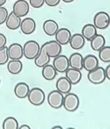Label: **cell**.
<instances>
[{"label": "cell", "instance_id": "1", "mask_svg": "<svg viewBox=\"0 0 110 129\" xmlns=\"http://www.w3.org/2000/svg\"><path fill=\"white\" fill-rule=\"evenodd\" d=\"M40 50H41V48L37 41H28L24 44L23 54L27 59L33 60L38 55Z\"/></svg>", "mask_w": 110, "mask_h": 129}, {"label": "cell", "instance_id": "2", "mask_svg": "<svg viewBox=\"0 0 110 129\" xmlns=\"http://www.w3.org/2000/svg\"><path fill=\"white\" fill-rule=\"evenodd\" d=\"M27 99L33 105L39 106V105H42L45 101V93L41 89L33 88L32 90H29Z\"/></svg>", "mask_w": 110, "mask_h": 129}, {"label": "cell", "instance_id": "3", "mask_svg": "<svg viewBox=\"0 0 110 129\" xmlns=\"http://www.w3.org/2000/svg\"><path fill=\"white\" fill-rule=\"evenodd\" d=\"M63 105L66 111H68L70 112H73L79 106V99L75 93L69 92L63 98Z\"/></svg>", "mask_w": 110, "mask_h": 129}, {"label": "cell", "instance_id": "4", "mask_svg": "<svg viewBox=\"0 0 110 129\" xmlns=\"http://www.w3.org/2000/svg\"><path fill=\"white\" fill-rule=\"evenodd\" d=\"M87 77L88 80L93 84H100V83H104V81L106 80L105 69L98 66L96 69L89 71Z\"/></svg>", "mask_w": 110, "mask_h": 129}, {"label": "cell", "instance_id": "5", "mask_svg": "<svg viewBox=\"0 0 110 129\" xmlns=\"http://www.w3.org/2000/svg\"><path fill=\"white\" fill-rule=\"evenodd\" d=\"M63 95L59 90H52L48 95V103L52 108L59 109L63 106Z\"/></svg>", "mask_w": 110, "mask_h": 129}, {"label": "cell", "instance_id": "6", "mask_svg": "<svg viewBox=\"0 0 110 129\" xmlns=\"http://www.w3.org/2000/svg\"><path fill=\"white\" fill-rule=\"evenodd\" d=\"M109 15L105 12H99L93 18V26L98 29H106L109 26Z\"/></svg>", "mask_w": 110, "mask_h": 129}, {"label": "cell", "instance_id": "7", "mask_svg": "<svg viewBox=\"0 0 110 129\" xmlns=\"http://www.w3.org/2000/svg\"><path fill=\"white\" fill-rule=\"evenodd\" d=\"M53 66L56 69V72L64 73L70 67L69 59H68L67 56L63 55V54H59V55H57L56 57L54 58Z\"/></svg>", "mask_w": 110, "mask_h": 129}, {"label": "cell", "instance_id": "8", "mask_svg": "<svg viewBox=\"0 0 110 129\" xmlns=\"http://www.w3.org/2000/svg\"><path fill=\"white\" fill-rule=\"evenodd\" d=\"M46 51L49 57H56L57 55L61 54L62 52V45L59 44L56 41H50L48 42L44 43Z\"/></svg>", "mask_w": 110, "mask_h": 129}, {"label": "cell", "instance_id": "9", "mask_svg": "<svg viewBox=\"0 0 110 129\" xmlns=\"http://www.w3.org/2000/svg\"><path fill=\"white\" fill-rule=\"evenodd\" d=\"M12 12L19 17H24L29 12V4L26 0H17L13 5Z\"/></svg>", "mask_w": 110, "mask_h": 129}, {"label": "cell", "instance_id": "10", "mask_svg": "<svg viewBox=\"0 0 110 129\" xmlns=\"http://www.w3.org/2000/svg\"><path fill=\"white\" fill-rule=\"evenodd\" d=\"M8 54L11 60H20L23 57V47L19 43H12L8 48Z\"/></svg>", "mask_w": 110, "mask_h": 129}, {"label": "cell", "instance_id": "11", "mask_svg": "<svg viewBox=\"0 0 110 129\" xmlns=\"http://www.w3.org/2000/svg\"><path fill=\"white\" fill-rule=\"evenodd\" d=\"M56 41L61 45H66L69 43L71 37V31L67 28H58L56 34Z\"/></svg>", "mask_w": 110, "mask_h": 129}, {"label": "cell", "instance_id": "12", "mask_svg": "<svg viewBox=\"0 0 110 129\" xmlns=\"http://www.w3.org/2000/svg\"><path fill=\"white\" fill-rule=\"evenodd\" d=\"M20 29L21 32L26 35H29V34H33L35 30L36 24L35 21L31 18H26L23 20H21L20 24Z\"/></svg>", "mask_w": 110, "mask_h": 129}, {"label": "cell", "instance_id": "13", "mask_svg": "<svg viewBox=\"0 0 110 129\" xmlns=\"http://www.w3.org/2000/svg\"><path fill=\"white\" fill-rule=\"evenodd\" d=\"M49 60H50V57H49L47 51H46L45 46L42 45V47L41 48V50H40V53L34 58V63H35V65L37 67L42 68L45 65L49 64Z\"/></svg>", "mask_w": 110, "mask_h": 129}, {"label": "cell", "instance_id": "14", "mask_svg": "<svg viewBox=\"0 0 110 129\" xmlns=\"http://www.w3.org/2000/svg\"><path fill=\"white\" fill-rule=\"evenodd\" d=\"M99 66V60L93 54H88L83 57V68L88 72L96 69Z\"/></svg>", "mask_w": 110, "mask_h": 129}, {"label": "cell", "instance_id": "15", "mask_svg": "<svg viewBox=\"0 0 110 129\" xmlns=\"http://www.w3.org/2000/svg\"><path fill=\"white\" fill-rule=\"evenodd\" d=\"M69 64L72 69L82 70L83 69V56L79 53H73L69 58Z\"/></svg>", "mask_w": 110, "mask_h": 129}, {"label": "cell", "instance_id": "16", "mask_svg": "<svg viewBox=\"0 0 110 129\" xmlns=\"http://www.w3.org/2000/svg\"><path fill=\"white\" fill-rule=\"evenodd\" d=\"M69 43L73 49L78 50V49H81V48L85 46V38L83 37L82 34H73V35H71Z\"/></svg>", "mask_w": 110, "mask_h": 129}, {"label": "cell", "instance_id": "17", "mask_svg": "<svg viewBox=\"0 0 110 129\" xmlns=\"http://www.w3.org/2000/svg\"><path fill=\"white\" fill-rule=\"evenodd\" d=\"M6 26L8 27L10 30H16L20 26L21 24V19L20 17L17 16L16 14H14L13 12H12L10 14H8V17L5 21Z\"/></svg>", "mask_w": 110, "mask_h": 129}, {"label": "cell", "instance_id": "18", "mask_svg": "<svg viewBox=\"0 0 110 129\" xmlns=\"http://www.w3.org/2000/svg\"><path fill=\"white\" fill-rule=\"evenodd\" d=\"M66 77L68 78L71 84H78L82 79V73L81 70H75V69H68L65 71Z\"/></svg>", "mask_w": 110, "mask_h": 129}, {"label": "cell", "instance_id": "19", "mask_svg": "<svg viewBox=\"0 0 110 129\" xmlns=\"http://www.w3.org/2000/svg\"><path fill=\"white\" fill-rule=\"evenodd\" d=\"M71 83L66 77H60L56 81V89L63 94H67L71 90Z\"/></svg>", "mask_w": 110, "mask_h": 129}, {"label": "cell", "instance_id": "20", "mask_svg": "<svg viewBox=\"0 0 110 129\" xmlns=\"http://www.w3.org/2000/svg\"><path fill=\"white\" fill-rule=\"evenodd\" d=\"M29 86L27 83H18L16 84L15 88H14V93H15L16 97L19 99H26L29 93Z\"/></svg>", "mask_w": 110, "mask_h": 129}, {"label": "cell", "instance_id": "21", "mask_svg": "<svg viewBox=\"0 0 110 129\" xmlns=\"http://www.w3.org/2000/svg\"><path fill=\"white\" fill-rule=\"evenodd\" d=\"M58 28L59 27H58L57 23L53 19H48L43 23V31L49 36L55 35Z\"/></svg>", "mask_w": 110, "mask_h": 129}, {"label": "cell", "instance_id": "22", "mask_svg": "<svg viewBox=\"0 0 110 129\" xmlns=\"http://www.w3.org/2000/svg\"><path fill=\"white\" fill-rule=\"evenodd\" d=\"M91 47L94 51H99L106 44V40L101 34H96L93 39L91 40Z\"/></svg>", "mask_w": 110, "mask_h": 129}, {"label": "cell", "instance_id": "23", "mask_svg": "<svg viewBox=\"0 0 110 129\" xmlns=\"http://www.w3.org/2000/svg\"><path fill=\"white\" fill-rule=\"evenodd\" d=\"M82 35L85 38V40L91 41L93 37L97 34V28L93 25L87 24L82 28Z\"/></svg>", "mask_w": 110, "mask_h": 129}, {"label": "cell", "instance_id": "24", "mask_svg": "<svg viewBox=\"0 0 110 129\" xmlns=\"http://www.w3.org/2000/svg\"><path fill=\"white\" fill-rule=\"evenodd\" d=\"M22 68H23V65L19 60H11L7 64L8 71L12 75H17L20 73Z\"/></svg>", "mask_w": 110, "mask_h": 129}, {"label": "cell", "instance_id": "25", "mask_svg": "<svg viewBox=\"0 0 110 129\" xmlns=\"http://www.w3.org/2000/svg\"><path fill=\"white\" fill-rule=\"evenodd\" d=\"M42 77L45 78L46 80H53L56 76V70L54 68V66L51 64H47L44 67H42Z\"/></svg>", "mask_w": 110, "mask_h": 129}, {"label": "cell", "instance_id": "26", "mask_svg": "<svg viewBox=\"0 0 110 129\" xmlns=\"http://www.w3.org/2000/svg\"><path fill=\"white\" fill-rule=\"evenodd\" d=\"M4 129H19V123L13 117H7L3 122Z\"/></svg>", "mask_w": 110, "mask_h": 129}, {"label": "cell", "instance_id": "27", "mask_svg": "<svg viewBox=\"0 0 110 129\" xmlns=\"http://www.w3.org/2000/svg\"><path fill=\"white\" fill-rule=\"evenodd\" d=\"M99 57L103 62H110V47L104 46L102 48L99 50Z\"/></svg>", "mask_w": 110, "mask_h": 129}, {"label": "cell", "instance_id": "28", "mask_svg": "<svg viewBox=\"0 0 110 129\" xmlns=\"http://www.w3.org/2000/svg\"><path fill=\"white\" fill-rule=\"evenodd\" d=\"M9 60V54H8V48L4 47L0 48V65H4L7 63Z\"/></svg>", "mask_w": 110, "mask_h": 129}, {"label": "cell", "instance_id": "29", "mask_svg": "<svg viewBox=\"0 0 110 129\" xmlns=\"http://www.w3.org/2000/svg\"><path fill=\"white\" fill-rule=\"evenodd\" d=\"M8 14V11H7L6 8L0 6V25L4 24L6 21Z\"/></svg>", "mask_w": 110, "mask_h": 129}, {"label": "cell", "instance_id": "30", "mask_svg": "<svg viewBox=\"0 0 110 129\" xmlns=\"http://www.w3.org/2000/svg\"><path fill=\"white\" fill-rule=\"evenodd\" d=\"M44 0H29V4L34 8H40L44 5Z\"/></svg>", "mask_w": 110, "mask_h": 129}, {"label": "cell", "instance_id": "31", "mask_svg": "<svg viewBox=\"0 0 110 129\" xmlns=\"http://www.w3.org/2000/svg\"><path fill=\"white\" fill-rule=\"evenodd\" d=\"M61 0H44L45 4L49 7H55L57 5H59Z\"/></svg>", "mask_w": 110, "mask_h": 129}, {"label": "cell", "instance_id": "32", "mask_svg": "<svg viewBox=\"0 0 110 129\" xmlns=\"http://www.w3.org/2000/svg\"><path fill=\"white\" fill-rule=\"evenodd\" d=\"M6 44V37L3 34H0V48L5 47Z\"/></svg>", "mask_w": 110, "mask_h": 129}, {"label": "cell", "instance_id": "33", "mask_svg": "<svg viewBox=\"0 0 110 129\" xmlns=\"http://www.w3.org/2000/svg\"><path fill=\"white\" fill-rule=\"evenodd\" d=\"M105 74H106V78L110 80V65H108V66L105 69Z\"/></svg>", "mask_w": 110, "mask_h": 129}, {"label": "cell", "instance_id": "34", "mask_svg": "<svg viewBox=\"0 0 110 129\" xmlns=\"http://www.w3.org/2000/svg\"><path fill=\"white\" fill-rule=\"evenodd\" d=\"M19 129H30V126H28L27 125H22L21 126L19 127Z\"/></svg>", "mask_w": 110, "mask_h": 129}, {"label": "cell", "instance_id": "35", "mask_svg": "<svg viewBox=\"0 0 110 129\" xmlns=\"http://www.w3.org/2000/svg\"><path fill=\"white\" fill-rule=\"evenodd\" d=\"M5 2H6V0H0V6H3L5 4Z\"/></svg>", "mask_w": 110, "mask_h": 129}, {"label": "cell", "instance_id": "36", "mask_svg": "<svg viewBox=\"0 0 110 129\" xmlns=\"http://www.w3.org/2000/svg\"><path fill=\"white\" fill-rule=\"evenodd\" d=\"M62 1H63L64 3H71V2H73L74 0H62Z\"/></svg>", "mask_w": 110, "mask_h": 129}, {"label": "cell", "instance_id": "37", "mask_svg": "<svg viewBox=\"0 0 110 129\" xmlns=\"http://www.w3.org/2000/svg\"><path fill=\"white\" fill-rule=\"evenodd\" d=\"M63 127H62V126H54V127H53V129H62Z\"/></svg>", "mask_w": 110, "mask_h": 129}, {"label": "cell", "instance_id": "38", "mask_svg": "<svg viewBox=\"0 0 110 129\" xmlns=\"http://www.w3.org/2000/svg\"><path fill=\"white\" fill-rule=\"evenodd\" d=\"M0 83H1V79H0Z\"/></svg>", "mask_w": 110, "mask_h": 129}]
</instances>
